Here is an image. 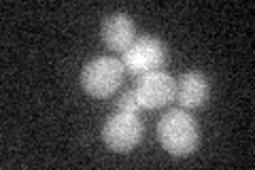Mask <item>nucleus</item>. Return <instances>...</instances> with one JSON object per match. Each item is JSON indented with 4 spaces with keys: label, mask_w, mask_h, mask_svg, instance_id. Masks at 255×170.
I'll return each mask as SVG.
<instances>
[{
    "label": "nucleus",
    "mask_w": 255,
    "mask_h": 170,
    "mask_svg": "<svg viewBox=\"0 0 255 170\" xmlns=\"http://www.w3.org/2000/svg\"><path fill=\"white\" fill-rule=\"evenodd\" d=\"M157 141L174 158H187L200 145L196 119L185 109H172L157 121Z\"/></svg>",
    "instance_id": "nucleus-1"
},
{
    "label": "nucleus",
    "mask_w": 255,
    "mask_h": 170,
    "mask_svg": "<svg viewBox=\"0 0 255 170\" xmlns=\"http://www.w3.org/2000/svg\"><path fill=\"white\" fill-rule=\"evenodd\" d=\"M126 68L122 60L100 55L92 62H87L81 70V85L83 90L94 98H109L124 81Z\"/></svg>",
    "instance_id": "nucleus-2"
},
{
    "label": "nucleus",
    "mask_w": 255,
    "mask_h": 170,
    "mask_svg": "<svg viewBox=\"0 0 255 170\" xmlns=\"http://www.w3.org/2000/svg\"><path fill=\"white\" fill-rule=\"evenodd\" d=\"M166 62V45L155 36H140L134 38V43L124 51L122 64L128 70V75L140 77L145 72L159 70Z\"/></svg>",
    "instance_id": "nucleus-3"
},
{
    "label": "nucleus",
    "mask_w": 255,
    "mask_h": 170,
    "mask_svg": "<svg viewBox=\"0 0 255 170\" xmlns=\"http://www.w3.org/2000/svg\"><path fill=\"white\" fill-rule=\"evenodd\" d=\"M142 124L136 113H115L102 128V139L111 151L126 153L140 143Z\"/></svg>",
    "instance_id": "nucleus-4"
},
{
    "label": "nucleus",
    "mask_w": 255,
    "mask_h": 170,
    "mask_svg": "<svg viewBox=\"0 0 255 170\" xmlns=\"http://www.w3.org/2000/svg\"><path fill=\"white\" fill-rule=\"evenodd\" d=\"M134 94H136L142 109H159L174 100V96H177V81L168 72L151 70L138 77Z\"/></svg>",
    "instance_id": "nucleus-5"
},
{
    "label": "nucleus",
    "mask_w": 255,
    "mask_h": 170,
    "mask_svg": "<svg viewBox=\"0 0 255 170\" xmlns=\"http://www.w3.org/2000/svg\"><path fill=\"white\" fill-rule=\"evenodd\" d=\"M102 40L111 51H126L128 47L134 43V21L128 17L126 13H111L109 17L102 21Z\"/></svg>",
    "instance_id": "nucleus-6"
},
{
    "label": "nucleus",
    "mask_w": 255,
    "mask_h": 170,
    "mask_svg": "<svg viewBox=\"0 0 255 170\" xmlns=\"http://www.w3.org/2000/svg\"><path fill=\"white\" fill-rule=\"evenodd\" d=\"M181 109H198L209 100V81L202 72L189 70L185 75H181L177 83V96Z\"/></svg>",
    "instance_id": "nucleus-7"
},
{
    "label": "nucleus",
    "mask_w": 255,
    "mask_h": 170,
    "mask_svg": "<svg viewBox=\"0 0 255 170\" xmlns=\"http://www.w3.org/2000/svg\"><path fill=\"white\" fill-rule=\"evenodd\" d=\"M140 109L142 107H140V102L136 98V94H134V90L124 92L117 98V113H136V115H138Z\"/></svg>",
    "instance_id": "nucleus-8"
}]
</instances>
